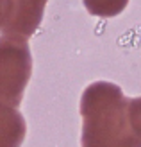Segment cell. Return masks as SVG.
Returning <instances> with one entry per match:
<instances>
[{
    "label": "cell",
    "mask_w": 141,
    "mask_h": 147,
    "mask_svg": "<svg viewBox=\"0 0 141 147\" xmlns=\"http://www.w3.org/2000/svg\"><path fill=\"white\" fill-rule=\"evenodd\" d=\"M82 147H141V97H125L114 83L96 81L80 97Z\"/></svg>",
    "instance_id": "1"
},
{
    "label": "cell",
    "mask_w": 141,
    "mask_h": 147,
    "mask_svg": "<svg viewBox=\"0 0 141 147\" xmlns=\"http://www.w3.org/2000/svg\"><path fill=\"white\" fill-rule=\"evenodd\" d=\"M32 74V56L27 38L0 36V104L18 108Z\"/></svg>",
    "instance_id": "2"
},
{
    "label": "cell",
    "mask_w": 141,
    "mask_h": 147,
    "mask_svg": "<svg viewBox=\"0 0 141 147\" xmlns=\"http://www.w3.org/2000/svg\"><path fill=\"white\" fill-rule=\"evenodd\" d=\"M47 2L48 0H13V16L2 34H18L29 40L41 25Z\"/></svg>",
    "instance_id": "3"
},
{
    "label": "cell",
    "mask_w": 141,
    "mask_h": 147,
    "mask_svg": "<svg viewBox=\"0 0 141 147\" xmlns=\"http://www.w3.org/2000/svg\"><path fill=\"white\" fill-rule=\"evenodd\" d=\"M27 126L18 108L0 104V147H20L25 140Z\"/></svg>",
    "instance_id": "4"
},
{
    "label": "cell",
    "mask_w": 141,
    "mask_h": 147,
    "mask_svg": "<svg viewBox=\"0 0 141 147\" xmlns=\"http://www.w3.org/2000/svg\"><path fill=\"white\" fill-rule=\"evenodd\" d=\"M86 9L93 16L100 18H113L125 11L129 0H82Z\"/></svg>",
    "instance_id": "5"
},
{
    "label": "cell",
    "mask_w": 141,
    "mask_h": 147,
    "mask_svg": "<svg viewBox=\"0 0 141 147\" xmlns=\"http://www.w3.org/2000/svg\"><path fill=\"white\" fill-rule=\"evenodd\" d=\"M13 16V0H0V32L9 25Z\"/></svg>",
    "instance_id": "6"
}]
</instances>
